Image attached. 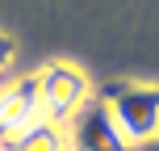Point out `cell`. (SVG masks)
Segmentation results:
<instances>
[{
  "instance_id": "obj_1",
  "label": "cell",
  "mask_w": 159,
  "mask_h": 151,
  "mask_svg": "<svg viewBox=\"0 0 159 151\" xmlns=\"http://www.w3.org/2000/svg\"><path fill=\"white\" fill-rule=\"evenodd\" d=\"M88 101H92V84H88V76L80 72L75 63L55 59V63H46L38 72V105H42V118L46 122L63 126Z\"/></svg>"
},
{
  "instance_id": "obj_2",
  "label": "cell",
  "mask_w": 159,
  "mask_h": 151,
  "mask_svg": "<svg viewBox=\"0 0 159 151\" xmlns=\"http://www.w3.org/2000/svg\"><path fill=\"white\" fill-rule=\"evenodd\" d=\"M105 105L130 147L159 139V84H121L109 92Z\"/></svg>"
},
{
  "instance_id": "obj_3",
  "label": "cell",
  "mask_w": 159,
  "mask_h": 151,
  "mask_svg": "<svg viewBox=\"0 0 159 151\" xmlns=\"http://www.w3.org/2000/svg\"><path fill=\"white\" fill-rule=\"evenodd\" d=\"M67 151H134L121 139L105 101H88L84 109L67 122Z\"/></svg>"
},
{
  "instance_id": "obj_4",
  "label": "cell",
  "mask_w": 159,
  "mask_h": 151,
  "mask_svg": "<svg viewBox=\"0 0 159 151\" xmlns=\"http://www.w3.org/2000/svg\"><path fill=\"white\" fill-rule=\"evenodd\" d=\"M34 122H42V105H38V76L17 80L13 88L0 92V134H21Z\"/></svg>"
},
{
  "instance_id": "obj_5",
  "label": "cell",
  "mask_w": 159,
  "mask_h": 151,
  "mask_svg": "<svg viewBox=\"0 0 159 151\" xmlns=\"http://www.w3.org/2000/svg\"><path fill=\"white\" fill-rule=\"evenodd\" d=\"M8 151H67V134L63 126H55V122H34L30 130H21V134H13V143Z\"/></svg>"
},
{
  "instance_id": "obj_6",
  "label": "cell",
  "mask_w": 159,
  "mask_h": 151,
  "mask_svg": "<svg viewBox=\"0 0 159 151\" xmlns=\"http://www.w3.org/2000/svg\"><path fill=\"white\" fill-rule=\"evenodd\" d=\"M13 55H17V42L8 38V34H0V72H4V67L13 63Z\"/></svg>"
},
{
  "instance_id": "obj_7",
  "label": "cell",
  "mask_w": 159,
  "mask_h": 151,
  "mask_svg": "<svg viewBox=\"0 0 159 151\" xmlns=\"http://www.w3.org/2000/svg\"><path fill=\"white\" fill-rule=\"evenodd\" d=\"M134 151H159V139H151V143H143V147H134Z\"/></svg>"
}]
</instances>
